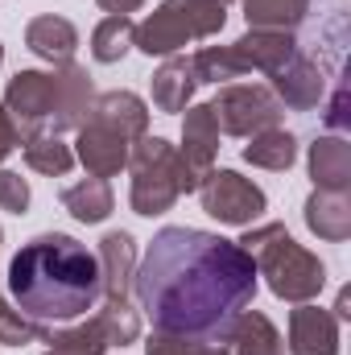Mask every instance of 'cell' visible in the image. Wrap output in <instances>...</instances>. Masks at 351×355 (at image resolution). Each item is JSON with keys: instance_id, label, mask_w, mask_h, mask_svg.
I'll return each instance as SVG.
<instances>
[{"instance_id": "6da1fadb", "label": "cell", "mask_w": 351, "mask_h": 355, "mask_svg": "<svg viewBox=\"0 0 351 355\" xmlns=\"http://www.w3.org/2000/svg\"><path fill=\"white\" fill-rule=\"evenodd\" d=\"M252 257L203 227H162L132 272V293L153 331L223 343L257 297Z\"/></svg>"}, {"instance_id": "7a4b0ae2", "label": "cell", "mask_w": 351, "mask_h": 355, "mask_svg": "<svg viewBox=\"0 0 351 355\" xmlns=\"http://www.w3.org/2000/svg\"><path fill=\"white\" fill-rule=\"evenodd\" d=\"M8 293L17 310L42 327L83 318L103 297L99 261L87 244H79L67 232L33 236L8 265Z\"/></svg>"}, {"instance_id": "3957f363", "label": "cell", "mask_w": 351, "mask_h": 355, "mask_svg": "<svg viewBox=\"0 0 351 355\" xmlns=\"http://www.w3.org/2000/svg\"><path fill=\"white\" fill-rule=\"evenodd\" d=\"M236 244L252 257L257 277L268 281V289H273L281 302L302 306V302H314V297L323 293V285H327V265H323L310 248H302V244L285 232V223L248 227Z\"/></svg>"}, {"instance_id": "277c9868", "label": "cell", "mask_w": 351, "mask_h": 355, "mask_svg": "<svg viewBox=\"0 0 351 355\" xmlns=\"http://www.w3.org/2000/svg\"><path fill=\"white\" fill-rule=\"evenodd\" d=\"M128 174H132L128 202L145 219L166 215L182 194L198 190L194 166L178 153V145H170L166 137H141L132 145V153H128Z\"/></svg>"}, {"instance_id": "5b68a950", "label": "cell", "mask_w": 351, "mask_h": 355, "mask_svg": "<svg viewBox=\"0 0 351 355\" xmlns=\"http://www.w3.org/2000/svg\"><path fill=\"white\" fill-rule=\"evenodd\" d=\"M228 25L223 0H162L145 21H137L132 46L149 58H170L190 42H207Z\"/></svg>"}, {"instance_id": "8992f818", "label": "cell", "mask_w": 351, "mask_h": 355, "mask_svg": "<svg viewBox=\"0 0 351 355\" xmlns=\"http://www.w3.org/2000/svg\"><path fill=\"white\" fill-rule=\"evenodd\" d=\"M211 112H215L219 132L244 137V141L264 128H281V120H285L281 99L264 83H223L219 95L211 99Z\"/></svg>"}, {"instance_id": "52a82bcc", "label": "cell", "mask_w": 351, "mask_h": 355, "mask_svg": "<svg viewBox=\"0 0 351 355\" xmlns=\"http://www.w3.org/2000/svg\"><path fill=\"white\" fill-rule=\"evenodd\" d=\"M198 202L211 219L228 223V227H252V219H261L268 198L252 178L236 174V170H207L198 178Z\"/></svg>"}, {"instance_id": "ba28073f", "label": "cell", "mask_w": 351, "mask_h": 355, "mask_svg": "<svg viewBox=\"0 0 351 355\" xmlns=\"http://www.w3.org/2000/svg\"><path fill=\"white\" fill-rule=\"evenodd\" d=\"M50 107H54V71H17L4 87L0 116L25 145L29 137L50 132Z\"/></svg>"}, {"instance_id": "9c48e42d", "label": "cell", "mask_w": 351, "mask_h": 355, "mask_svg": "<svg viewBox=\"0 0 351 355\" xmlns=\"http://www.w3.org/2000/svg\"><path fill=\"white\" fill-rule=\"evenodd\" d=\"M95 112V87H91L87 67L62 62L54 67V107H50V132H79Z\"/></svg>"}, {"instance_id": "30bf717a", "label": "cell", "mask_w": 351, "mask_h": 355, "mask_svg": "<svg viewBox=\"0 0 351 355\" xmlns=\"http://www.w3.org/2000/svg\"><path fill=\"white\" fill-rule=\"evenodd\" d=\"M137 141H128L124 132H116L112 124L95 120L79 128V141H75V162H83V170L91 178H116L120 170H128V153H132Z\"/></svg>"}, {"instance_id": "8fae6325", "label": "cell", "mask_w": 351, "mask_h": 355, "mask_svg": "<svg viewBox=\"0 0 351 355\" xmlns=\"http://www.w3.org/2000/svg\"><path fill=\"white\" fill-rule=\"evenodd\" d=\"M289 355H339L343 339H339V318L314 302H302L289 310V339H285Z\"/></svg>"}, {"instance_id": "7c38bea8", "label": "cell", "mask_w": 351, "mask_h": 355, "mask_svg": "<svg viewBox=\"0 0 351 355\" xmlns=\"http://www.w3.org/2000/svg\"><path fill=\"white\" fill-rule=\"evenodd\" d=\"M268 79H273V87L268 91L281 99V107H293V112H310V107H318L323 95H327L323 67H318L314 58H306L302 50H298L281 71H273Z\"/></svg>"}, {"instance_id": "4fadbf2b", "label": "cell", "mask_w": 351, "mask_h": 355, "mask_svg": "<svg viewBox=\"0 0 351 355\" xmlns=\"http://www.w3.org/2000/svg\"><path fill=\"white\" fill-rule=\"evenodd\" d=\"M99 289L103 302H128L132 297V272H137V240L128 232H108L99 240Z\"/></svg>"}, {"instance_id": "5bb4252c", "label": "cell", "mask_w": 351, "mask_h": 355, "mask_svg": "<svg viewBox=\"0 0 351 355\" xmlns=\"http://www.w3.org/2000/svg\"><path fill=\"white\" fill-rule=\"evenodd\" d=\"M194 174L203 178L207 170H215V157H219V124H215V112L211 103H190L186 116H182V149H178Z\"/></svg>"}, {"instance_id": "9a60e30c", "label": "cell", "mask_w": 351, "mask_h": 355, "mask_svg": "<svg viewBox=\"0 0 351 355\" xmlns=\"http://www.w3.org/2000/svg\"><path fill=\"white\" fill-rule=\"evenodd\" d=\"M232 50H236V58L244 62L248 75L252 71L273 75L298 54V42H293V33H281V29H248L240 42H232Z\"/></svg>"}, {"instance_id": "2e32d148", "label": "cell", "mask_w": 351, "mask_h": 355, "mask_svg": "<svg viewBox=\"0 0 351 355\" xmlns=\"http://www.w3.org/2000/svg\"><path fill=\"white\" fill-rule=\"evenodd\" d=\"M25 46L50 62V67H62V62H75V50H79V29L58 17V12H42L25 25Z\"/></svg>"}, {"instance_id": "e0dca14e", "label": "cell", "mask_w": 351, "mask_h": 355, "mask_svg": "<svg viewBox=\"0 0 351 355\" xmlns=\"http://www.w3.org/2000/svg\"><path fill=\"white\" fill-rule=\"evenodd\" d=\"M314 190H351V145L339 132H327L306 153Z\"/></svg>"}, {"instance_id": "ac0fdd59", "label": "cell", "mask_w": 351, "mask_h": 355, "mask_svg": "<svg viewBox=\"0 0 351 355\" xmlns=\"http://www.w3.org/2000/svg\"><path fill=\"white\" fill-rule=\"evenodd\" d=\"M306 227L327 240V244H343L351 236V194L348 190H314L306 198Z\"/></svg>"}, {"instance_id": "d6986e66", "label": "cell", "mask_w": 351, "mask_h": 355, "mask_svg": "<svg viewBox=\"0 0 351 355\" xmlns=\"http://www.w3.org/2000/svg\"><path fill=\"white\" fill-rule=\"evenodd\" d=\"M198 91V75H194V62L186 54H170L157 71H153V107L174 116V112H186L190 99Z\"/></svg>"}, {"instance_id": "ffe728a7", "label": "cell", "mask_w": 351, "mask_h": 355, "mask_svg": "<svg viewBox=\"0 0 351 355\" xmlns=\"http://www.w3.org/2000/svg\"><path fill=\"white\" fill-rule=\"evenodd\" d=\"M228 352L232 355H285V339H281V331L273 327V318L261 314V310H244L236 322H232V331H228Z\"/></svg>"}, {"instance_id": "44dd1931", "label": "cell", "mask_w": 351, "mask_h": 355, "mask_svg": "<svg viewBox=\"0 0 351 355\" xmlns=\"http://www.w3.org/2000/svg\"><path fill=\"white\" fill-rule=\"evenodd\" d=\"M91 116L112 124L128 141L149 137V103L141 95H132V91H103V95H95V112Z\"/></svg>"}, {"instance_id": "7402d4cb", "label": "cell", "mask_w": 351, "mask_h": 355, "mask_svg": "<svg viewBox=\"0 0 351 355\" xmlns=\"http://www.w3.org/2000/svg\"><path fill=\"white\" fill-rule=\"evenodd\" d=\"M244 162L257 166V170L285 174V170L298 162V137L285 132V128H264V132H257V137H248V145H244Z\"/></svg>"}, {"instance_id": "603a6c76", "label": "cell", "mask_w": 351, "mask_h": 355, "mask_svg": "<svg viewBox=\"0 0 351 355\" xmlns=\"http://www.w3.org/2000/svg\"><path fill=\"white\" fill-rule=\"evenodd\" d=\"M62 207L79 219V223H103L116 207V194L108 186V178H83L75 186L62 190Z\"/></svg>"}, {"instance_id": "cb8c5ba5", "label": "cell", "mask_w": 351, "mask_h": 355, "mask_svg": "<svg viewBox=\"0 0 351 355\" xmlns=\"http://www.w3.org/2000/svg\"><path fill=\"white\" fill-rule=\"evenodd\" d=\"M21 153H25V166H29L33 174L67 178L71 170H75V149H71L62 137H54V132H37V137H29V141L21 145Z\"/></svg>"}, {"instance_id": "d4e9b609", "label": "cell", "mask_w": 351, "mask_h": 355, "mask_svg": "<svg viewBox=\"0 0 351 355\" xmlns=\"http://www.w3.org/2000/svg\"><path fill=\"white\" fill-rule=\"evenodd\" d=\"M310 12V0H244L248 29H281L293 33Z\"/></svg>"}, {"instance_id": "484cf974", "label": "cell", "mask_w": 351, "mask_h": 355, "mask_svg": "<svg viewBox=\"0 0 351 355\" xmlns=\"http://www.w3.org/2000/svg\"><path fill=\"white\" fill-rule=\"evenodd\" d=\"M132 33H137V21H132V17H103V21L91 29V58H95L99 67L120 62V58L132 50Z\"/></svg>"}, {"instance_id": "4316f807", "label": "cell", "mask_w": 351, "mask_h": 355, "mask_svg": "<svg viewBox=\"0 0 351 355\" xmlns=\"http://www.w3.org/2000/svg\"><path fill=\"white\" fill-rule=\"evenodd\" d=\"M190 62H194L198 83H215V87H219V83H236V79H244V75H248L232 46H203Z\"/></svg>"}, {"instance_id": "83f0119b", "label": "cell", "mask_w": 351, "mask_h": 355, "mask_svg": "<svg viewBox=\"0 0 351 355\" xmlns=\"http://www.w3.org/2000/svg\"><path fill=\"white\" fill-rule=\"evenodd\" d=\"M108 347H128L141 339V314L132 310V302H103V310L95 314Z\"/></svg>"}, {"instance_id": "f1b7e54d", "label": "cell", "mask_w": 351, "mask_h": 355, "mask_svg": "<svg viewBox=\"0 0 351 355\" xmlns=\"http://www.w3.org/2000/svg\"><path fill=\"white\" fill-rule=\"evenodd\" d=\"M108 352V339L99 331V322H79V327H67L50 339V347L42 355H103Z\"/></svg>"}, {"instance_id": "f546056e", "label": "cell", "mask_w": 351, "mask_h": 355, "mask_svg": "<svg viewBox=\"0 0 351 355\" xmlns=\"http://www.w3.org/2000/svg\"><path fill=\"white\" fill-rule=\"evenodd\" d=\"M42 335H46V327L33 322V318H25L21 310H12L4 302V293H0V343L4 347H25V343H37Z\"/></svg>"}, {"instance_id": "4dcf8cb0", "label": "cell", "mask_w": 351, "mask_h": 355, "mask_svg": "<svg viewBox=\"0 0 351 355\" xmlns=\"http://www.w3.org/2000/svg\"><path fill=\"white\" fill-rule=\"evenodd\" d=\"M145 355H232V352H228V343L178 339V335H162V331H153L149 343H145Z\"/></svg>"}, {"instance_id": "1f68e13d", "label": "cell", "mask_w": 351, "mask_h": 355, "mask_svg": "<svg viewBox=\"0 0 351 355\" xmlns=\"http://www.w3.org/2000/svg\"><path fill=\"white\" fill-rule=\"evenodd\" d=\"M0 211H8V215L29 211V182L17 170H0Z\"/></svg>"}, {"instance_id": "d6a6232c", "label": "cell", "mask_w": 351, "mask_h": 355, "mask_svg": "<svg viewBox=\"0 0 351 355\" xmlns=\"http://www.w3.org/2000/svg\"><path fill=\"white\" fill-rule=\"evenodd\" d=\"M343 112H348V87L335 91V99H331V112H327V124H331V128H343V124H348V116H343Z\"/></svg>"}, {"instance_id": "836d02e7", "label": "cell", "mask_w": 351, "mask_h": 355, "mask_svg": "<svg viewBox=\"0 0 351 355\" xmlns=\"http://www.w3.org/2000/svg\"><path fill=\"white\" fill-rule=\"evenodd\" d=\"M95 4H99L108 17H128V12H137L145 0H95Z\"/></svg>"}, {"instance_id": "e575fe53", "label": "cell", "mask_w": 351, "mask_h": 355, "mask_svg": "<svg viewBox=\"0 0 351 355\" xmlns=\"http://www.w3.org/2000/svg\"><path fill=\"white\" fill-rule=\"evenodd\" d=\"M12 149H21V137H17V132H12V124L0 116V162H4Z\"/></svg>"}, {"instance_id": "d590c367", "label": "cell", "mask_w": 351, "mask_h": 355, "mask_svg": "<svg viewBox=\"0 0 351 355\" xmlns=\"http://www.w3.org/2000/svg\"><path fill=\"white\" fill-rule=\"evenodd\" d=\"M0 62H4V46H0Z\"/></svg>"}, {"instance_id": "8d00e7d4", "label": "cell", "mask_w": 351, "mask_h": 355, "mask_svg": "<svg viewBox=\"0 0 351 355\" xmlns=\"http://www.w3.org/2000/svg\"><path fill=\"white\" fill-rule=\"evenodd\" d=\"M0 244H4V232H0Z\"/></svg>"}, {"instance_id": "74e56055", "label": "cell", "mask_w": 351, "mask_h": 355, "mask_svg": "<svg viewBox=\"0 0 351 355\" xmlns=\"http://www.w3.org/2000/svg\"><path fill=\"white\" fill-rule=\"evenodd\" d=\"M223 4H228V0H223Z\"/></svg>"}]
</instances>
